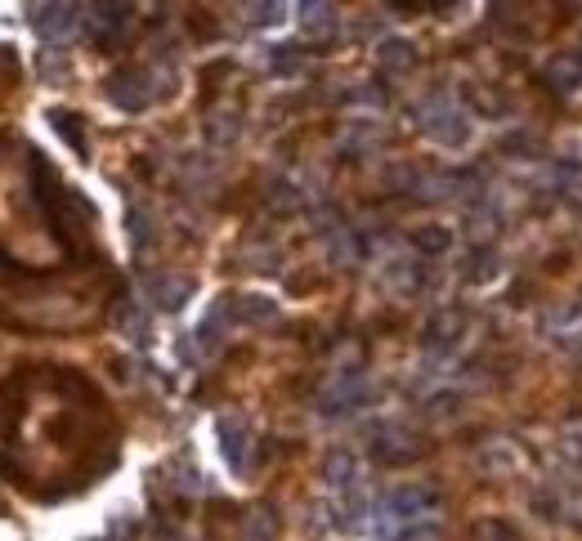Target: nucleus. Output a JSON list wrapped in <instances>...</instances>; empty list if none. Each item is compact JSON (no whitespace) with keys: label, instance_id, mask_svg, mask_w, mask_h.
<instances>
[{"label":"nucleus","instance_id":"f257e3e1","mask_svg":"<svg viewBox=\"0 0 582 541\" xmlns=\"http://www.w3.org/2000/svg\"><path fill=\"white\" fill-rule=\"evenodd\" d=\"M417 126H421L426 139H434L440 148H466V139H470V113L444 90L426 94L417 104Z\"/></svg>","mask_w":582,"mask_h":541},{"label":"nucleus","instance_id":"f03ea898","mask_svg":"<svg viewBox=\"0 0 582 541\" xmlns=\"http://www.w3.org/2000/svg\"><path fill=\"white\" fill-rule=\"evenodd\" d=\"M108 98L121 113H143L158 98V72L153 68H121L108 77Z\"/></svg>","mask_w":582,"mask_h":541},{"label":"nucleus","instance_id":"7ed1b4c3","mask_svg":"<svg viewBox=\"0 0 582 541\" xmlns=\"http://www.w3.org/2000/svg\"><path fill=\"white\" fill-rule=\"evenodd\" d=\"M368 399H372V385L363 372H336L318 393V408L323 416H346V412H359Z\"/></svg>","mask_w":582,"mask_h":541},{"label":"nucleus","instance_id":"20e7f679","mask_svg":"<svg viewBox=\"0 0 582 541\" xmlns=\"http://www.w3.org/2000/svg\"><path fill=\"white\" fill-rule=\"evenodd\" d=\"M426 452V443L408 430V425H399V421H385L376 434H372V457L381 461V466H408V461H417Z\"/></svg>","mask_w":582,"mask_h":541},{"label":"nucleus","instance_id":"39448f33","mask_svg":"<svg viewBox=\"0 0 582 541\" xmlns=\"http://www.w3.org/2000/svg\"><path fill=\"white\" fill-rule=\"evenodd\" d=\"M220 452L229 461V470L237 474H247L252 470V452H256V438H252V425L242 421V416H220Z\"/></svg>","mask_w":582,"mask_h":541},{"label":"nucleus","instance_id":"423d86ee","mask_svg":"<svg viewBox=\"0 0 582 541\" xmlns=\"http://www.w3.org/2000/svg\"><path fill=\"white\" fill-rule=\"evenodd\" d=\"M462 336H466V314L462 309H440L430 322H426V354L430 358H449L457 344H462Z\"/></svg>","mask_w":582,"mask_h":541},{"label":"nucleus","instance_id":"0eeeda50","mask_svg":"<svg viewBox=\"0 0 582 541\" xmlns=\"http://www.w3.org/2000/svg\"><path fill=\"white\" fill-rule=\"evenodd\" d=\"M130 5H85L81 10V27H85V36L94 40V45H113L121 32H126V23H130Z\"/></svg>","mask_w":582,"mask_h":541},{"label":"nucleus","instance_id":"6e6552de","mask_svg":"<svg viewBox=\"0 0 582 541\" xmlns=\"http://www.w3.org/2000/svg\"><path fill=\"white\" fill-rule=\"evenodd\" d=\"M81 10H85V5H32V27H36L45 40H63V36L81 23Z\"/></svg>","mask_w":582,"mask_h":541},{"label":"nucleus","instance_id":"1a4fd4ad","mask_svg":"<svg viewBox=\"0 0 582 541\" xmlns=\"http://www.w3.org/2000/svg\"><path fill=\"white\" fill-rule=\"evenodd\" d=\"M149 301L158 309H166V314L184 309V301H193V278H184V273H158V278H149Z\"/></svg>","mask_w":582,"mask_h":541},{"label":"nucleus","instance_id":"9d476101","mask_svg":"<svg viewBox=\"0 0 582 541\" xmlns=\"http://www.w3.org/2000/svg\"><path fill=\"white\" fill-rule=\"evenodd\" d=\"M229 318L237 327H265L278 318V305L269 295H229Z\"/></svg>","mask_w":582,"mask_h":541},{"label":"nucleus","instance_id":"9b49d317","mask_svg":"<svg viewBox=\"0 0 582 541\" xmlns=\"http://www.w3.org/2000/svg\"><path fill=\"white\" fill-rule=\"evenodd\" d=\"M376 68H381L385 77H408V72L417 68V45H408V40H399V36L381 40V45H376Z\"/></svg>","mask_w":582,"mask_h":541},{"label":"nucleus","instance_id":"f8f14e48","mask_svg":"<svg viewBox=\"0 0 582 541\" xmlns=\"http://www.w3.org/2000/svg\"><path fill=\"white\" fill-rule=\"evenodd\" d=\"M296 19H301V32L318 45L336 36V5H327V0H310V5L296 10Z\"/></svg>","mask_w":582,"mask_h":541},{"label":"nucleus","instance_id":"ddd939ff","mask_svg":"<svg viewBox=\"0 0 582 541\" xmlns=\"http://www.w3.org/2000/svg\"><path fill=\"white\" fill-rule=\"evenodd\" d=\"M323 479H327L336 492H350V487H359V461H354V452L336 448V452L323 461Z\"/></svg>","mask_w":582,"mask_h":541},{"label":"nucleus","instance_id":"4468645a","mask_svg":"<svg viewBox=\"0 0 582 541\" xmlns=\"http://www.w3.org/2000/svg\"><path fill=\"white\" fill-rule=\"evenodd\" d=\"M543 81H547L551 90H560V94H573V90L582 85V59H578V55L551 59V63L543 68Z\"/></svg>","mask_w":582,"mask_h":541},{"label":"nucleus","instance_id":"2eb2a0df","mask_svg":"<svg viewBox=\"0 0 582 541\" xmlns=\"http://www.w3.org/2000/svg\"><path fill=\"white\" fill-rule=\"evenodd\" d=\"M498 269H502L498 251H489V246H479V251L466 260L462 278H466V282H475V286H484V282H493V278H498Z\"/></svg>","mask_w":582,"mask_h":541},{"label":"nucleus","instance_id":"dca6fc26","mask_svg":"<svg viewBox=\"0 0 582 541\" xmlns=\"http://www.w3.org/2000/svg\"><path fill=\"white\" fill-rule=\"evenodd\" d=\"M273 537H278V515L269 506H256L242 519V541H273Z\"/></svg>","mask_w":582,"mask_h":541},{"label":"nucleus","instance_id":"f3484780","mask_svg":"<svg viewBox=\"0 0 582 541\" xmlns=\"http://www.w3.org/2000/svg\"><path fill=\"white\" fill-rule=\"evenodd\" d=\"M412 246L421 256H444L449 246H453V228H440V224H426L412 233Z\"/></svg>","mask_w":582,"mask_h":541},{"label":"nucleus","instance_id":"a211bd4d","mask_svg":"<svg viewBox=\"0 0 582 541\" xmlns=\"http://www.w3.org/2000/svg\"><path fill=\"white\" fill-rule=\"evenodd\" d=\"M77 121H81L77 113H63V108H55V113H50V126H55V130H59V134H63V139L77 148V153L85 157V130H81Z\"/></svg>","mask_w":582,"mask_h":541},{"label":"nucleus","instance_id":"6ab92c4d","mask_svg":"<svg viewBox=\"0 0 582 541\" xmlns=\"http://www.w3.org/2000/svg\"><path fill=\"white\" fill-rule=\"evenodd\" d=\"M560 457H564L573 470H582V421L564 425V434H560Z\"/></svg>","mask_w":582,"mask_h":541},{"label":"nucleus","instance_id":"aec40b11","mask_svg":"<svg viewBox=\"0 0 582 541\" xmlns=\"http://www.w3.org/2000/svg\"><path fill=\"white\" fill-rule=\"evenodd\" d=\"M269 68L282 72V77H287V72H296V68H301V49H296V45H273Z\"/></svg>","mask_w":582,"mask_h":541},{"label":"nucleus","instance_id":"412c9836","mask_svg":"<svg viewBox=\"0 0 582 541\" xmlns=\"http://www.w3.org/2000/svg\"><path fill=\"white\" fill-rule=\"evenodd\" d=\"M269 207L278 211V215H287V211H296L301 207V192L291 188V184H273L269 188Z\"/></svg>","mask_w":582,"mask_h":541},{"label":"nucleus","instance_id":"4be33fe9","mask_svg":"<svg viewBox=\"0 0 582 541\" xmlns=\"http://www.w3.org/2000/svg\"><path fill=\"white\" fill-rule=\"evenodd\" d=\"M117 322H121V331H135V340H143V331H149V318H143L139 305H121L117 309Z\"/></svg>","mask_w":582,"mask_h":541},{"label":"nucleus","instance_id":"5701e85b","mask_svg":"<svg viewBox=\"0 0 582 541\" xmlns=\"http://www.w3.org/2000/svg\"><path fill=\"white\" fill-rule=\"evenodd\" d=\"M14 81H19V59L10 55L5 45H0V98L10 94V85H14Z\"/></svg>","mask_w":582,"mask_h":541},{"label":"nucleus","instance_id":"b1692460","mask_svg":"<svg viewBox=\"0 0 582 541\" xmlns=\"http://www.w3.org/2000/svg\"><path fill=\"white\" fill-rule=\"evenodd\" d=\"M126 220H130V242H135L139 251H143V246H149V237H153V228H149V215H143V211L135 207Z\"/></svg>","mask_w":582,"mask_h":541},{"label":"nucleus","instance_id":"393cba45","mask_svg":"<svg viewBox=\"0 0 582 541\" xmlns=\"http://www.w3.org/2000/svg\"><path fill=\"white\" fill-rule=\"evenodd\" d=\"M278 19H282V5H247V23H256V27H269Z\"/></svg>","mask_w":582,"mask_h":541}]
</instances>
